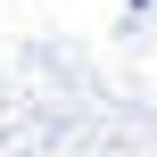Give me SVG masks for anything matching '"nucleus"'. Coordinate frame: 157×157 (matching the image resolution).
Segmentation results:
<instances>
[{
	"instance_id": "nucleus-1",
	"label": "nucleus",
	"mask_w": 157,
	"mask_h": 157,
	"mask_svg": "<svg viewBox=\"0 0 157 157\" xmlns=\"http://www.w3.org/2000/svg\"><path fill=\"white\" fill-rule=\"evenodd\" d=\"M124 8H132V17H141V8H157V0H124Z\"/></svg>"
}]
</instances>
